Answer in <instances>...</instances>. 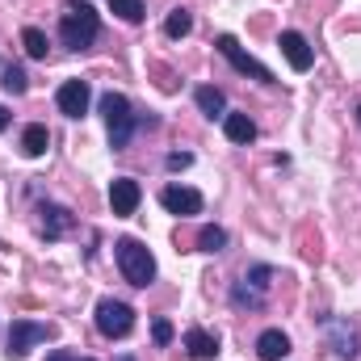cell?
<instances>
[{
	"mask_svg": "<svg viewBox=\"0 0 361 361\" xmlns=\"http://www.w3.org/2000/svg\"><path fill=\"white\" fill-rule=\"evenodd\" d=\"M101 118H105V126H109V147H118V152L135 139L139 126H156V114L139 118L135 105H130L122 92H105V97H101Z\"/></svg>",
	"mask_w": 361,
	"mask_h": 361,
	"instance_id": "1",
	"label": "cell"
},
{
	"mask_svg": "<svg viewBox=\"0 0 361 361\" xmlns=\"http://www.w3.org/2000/svg\"><path fill=\"white\" fill-rule=\"evenodd\" d=\"M97 38H101V17H97V8L85 4V0H72L68 13L59 17V42H63L68 51H89Z\"/></svg>",
	"mask_w": 361,
	"mask_h": 361,
	"instance_id": "2",
	"label": "cell"
},
{
	"mask_svg": "<svg viewBox=\"0 0 361 361\" xmlns=\"http://www.w3.org/2000/svg\"><path fill=\"white\" fill-rule=\"evenodd\" d=\"M114 261H118L122 277H126L135 290H147V286L156 281V257H152L139 240H130V235L114 244Z\"/></svg>",
	"mask_w": 361,
	"mask_h": 361,
	"instance_id": "3",
	"label": "cell"
},
{
	"mask_svg": "<svg viewBox=\"0 0 361 361\" xmlns=\"http://www.w3.org/2000/svg\"><path fill=\"white\" fill-rule=\"evenodd\" d=\"M273 265H252V269L244 273L235 286H231V302L240 307V311H261L265 302H269V290H273Z\"/></svg>",
	"mask_w": 361,
	"mask_h": 361,
	"instance_id": "4",
	"label": "cell"
},
{
	"mask_svg": "<svg viewBox=\"0 0 361 361\" xmlns=\"http://www.w3.org/2000/svg\"><path fill=\"white\" fill-rule=\"evenodd\" d=\"M55 336V324H38V319H13L8 324V336H4V353L8 361H21L34 345L51 341Z\"/></svg>",
	"mask_w": 361,
	"mask_h": 361,
	"instance_id": "5",
	"label": "cell"
},
{
	"mask_svg": "<svg viewBox=\"0 0 361 361\" xmlns=\"http://www.w3.org/2000/svg\"><path fill=\"white\" fill-rule=\"evenodd\" d=\"M92 319H97V332H101L105 341H122V336H130V328H135V311H130L122 298H101Z\"/></svg>",
	"mask_w": 361,
	"mask_h": 361,
	"instance_id": "6",
	"label": "cell"
},
{
	"mask_svg": "<svg viewBox=\"0 0 361 361\" xmlns=\"http://www.w3.org/2000/svg\"><path fill=\"white\" fill-rule=\"evenodd\" d=\"M219 51H223V59H227L240 76H252V80H261V85H273V72L261 63V59H252V55H248L231 34H219Z\"/></svg>",
	"mask_w": 361,
	"mask_h": 361,
	"instance_id": "7",
	"label": "cell"
},
{
	"mask_svg": "<svg viewBox=\"0 0 361 361\" xmlns=\"http://www.w3.org/2000/svg\"><path fill=\"white\" fill-rule=\"evenodd\" d=\"M324 336H328V345H332V353L336 357H357L361 353V341H357V328L349 324V319H336V315H328L324 319Z\"/></svg>",
	"mask_w": 361,
	"mask_h": 361,
	"instance_id": "8",
	"label": "cell"
},
{
	"mask_svg": "<svg viewBox=\"0 0 361 361\" xmlns=\"http://www.w3.org/2000/svg\"><path fill=\"white\" fill-rule=\"evenodd\" d=\"M160 206L177 219H189V214H202V193L189 189V185H164L160 189Z\"/></svg>",
	"mask_w": 361,
	"mask_h": 361,
	"instance_id": "9",
	"label": "cell"
},
{
	"mask_svg": "<svg viewBox=\"0 0 361 361\" xmlns=\"http://www.w3.org/2000/svg\"><path fill=\"white\" fill-rule=\"evenodd\" d=\"M89 101H92L89 80H63L59 92H55V105H59V114H68V118H85V114H89Z\"/></svg>",
	"mask_w": 361,
	"mask_h": 361,
	"instance_id": "10",
	"label": "cell"
},
{
	"mask_svg": "<svg viewBox=\"0 0 361 361\" xmlns=\"http://www.w3.org/2000/svg\"><path fill=\"white\" fill-rule=\"evenodd\" d=\"M38 214H42V219H38V235H42V240H63V235L76 227V219H72V210H68V206L42 202V206H38Z\"/></svg>",
	"mask_w": 361,
	"mask_h": 361,
	"instance_id": "11",
	"label": "cell"
},
{
	"mask_svg": "<svg viewBox=\"0 0 361 361\" xmlns=\"http://www.w3.org/2000/svg\"><path fill=\"white\" fill-rule=\"evenodd\" d=\"M277 47H281V55H286V63H290L294 72H311V63H315V51H311V42H307L298 30H281Z\"/></svg>",
	"mask_w": 361,
	"mask_h": 361,
	"instance_id": "12",
	"label": "cell"
},
{
	"mask_svg": "<svg viewBox=\"0 0 361 361\" xmlns=\"http://www.w3.org/2000/svg\"><path fill=\"white\" fill-rule=\"evenodd\" d=\"M139 202H143V189H139V180L118 177L114 185H109V206H114V214H118V219L135 214V210H139Z\"/></svg>",
	"mask_w": 361,
	"mask_h": 361,
	"instance_id": "13",
	"label": "cell"
},
{
	"mask_svg": "<svg viewBox=\"0 0 361 361\" xmlns=\"http://www.w3.org/2000/svg\"><path fill=\"white\" fill-rule=\"evenodd\" d=\"M185 353H189L193 361H210L214 353H219V336L193 324V328H185Z\"/></svg>",
	"mask_w": 361,
	"mask_h": 361,
	"instance_id": "14",
	"label": "cell"
},
{
	"mask_svg": "<svg viewBox=\"0 0 361 361\" xmlns=\"http://www.w3.org/2000/svg\"><path fill=\"white\" fill-rule=\"evenodd\" d=\"M290 353V336L281 332V328H265L261 336H257V357L261 361H281Z\"/></svg>",
	"mask_w": 361,
	"mask_h": 361,
	"instance_id": "15",
	"label": "cell"
},
{
	"mask_svg": "<svg viewBox=\"0 0 361 361\" xmlns=\"http://www.w3.org/2000/svg\"><path fill=\"white\" fill-rule=\"evenodd\" d=\"M47 147H51V130H47L42 122H30V126L21 130V152H25L30 160H38V156H47Z\"/></svg>",
	"mask_w": 361,
	"mask_h": 361,
	"instance_id": "16",
	"label": "cell"
},
{
	"mask_svg": "<svg viewBox=\"0 0 361 361\" xmlns=\"http://www.w3.org/2000/svg\"><path fill=\"white\" fill-rule=\"evenodd\" d=\"M223 135H227L231 143H252V139H257V122H252L248 114H227V118H223Z\"/></svg>",
	"mask_w": 361,
	"mask_h": 361,
	"instance_id": "17",
	"label": "cell"
},
{
	"mask_svg": "<svg viewBox=\"0 0 361 361\" xmlns=\"http://www.w3.org/2000/svg\"><path fill=\"white\" fill-rule=\"evenodd\" d=\"M193 101H197V109L206 118H227V97L214 89V85H202V89L193 92Z\"/></svg>",
	"mask_w": 361,
	"mask_h": 361,
	"instance_id": "18",
	"label": "cell"
},
{
	"mask_svg": "<svg viewBox=\"0 0 361 361\" xmlns=\"http://www.w3.org/2000/svg\"><path fill=\"white\" fill-rule=\"evenodd\" d=\"M21 47H25L30 59H47V47H51V42H47V34H42L38 25H25V30H21Z\"/></svg>",
	"mask_w": 361,
	"mask_h": 361,
	"instance_id": "19",
	"label": "cell"
},
{
	"mask_svg": "<svg viewBox=\"0 0 361 361\" xmlns=\"http://www.w3.org/2000/svg\"><path fill=\"white\" fill-rule=\"evenodd\" d=\"M197 248H202V252H210V257H214V252H223V248H227V231H223V227H214V223H210V227H202V231H197Z\"/></svg>",
	"mask_w": 361,
	"mask_h": 361,
	"instance_id": "20",
	"label": "cell"
},
{
	"mask_svg": "<svg viewBox=\"0 0 361 361\" xmlns=\"http://www.w3.org/2000/svg\"><path fill=\"white\" fill-rule=\"evenodd\" d=\"M189 30H193V13H189V8H173L169 21H164V34H169V38H185Z\"/></svg>",
	"mask_w": 361,
	"mask_h": 361,
	"instance_id": "21",
	"label": "cell"
},
{
	"mask_svg": "<svg viewBox=\"0 0 361 361\" xmlns=\"http://www.w3.org/2000/svg\"><path fill=\"white\" fill-rule=\"evenodd\" d=\"M109 13H118L122 21H130V25H135V21H143V13H147V8H143V0H109Z\"/></svg>",
	"mask_w": 361,
	"mask_h": 361,
	"instance_id": "22",
	"label": "cell"
},
{
	"mask_svg": "<svg viewBox=\"0 0 361 361\" xmlns=\"http://www.w3.org/2000/svg\"><path fill=\"white\" fill-rule=\"evenodd\" d=\"M0 85H4V92L21 97V92L30 89V80H25V68H17V63H13V68H4V80H0Z\"/></svg>",
	"mask_w": 361,
	"mask_h": 361,
	"instance_id": "23",
	"label": "cell"
},
{
	"mask_svg": "<svg viewBox=\"0 0 361 361\" xmlns=\"http://www.w3.org/2000/svg\"><path fill=\"white\" fill-rule=\"evenodd\" d=\"M173 336H177V332H173V324H169V319H156V324H152V341H156L160 349H164V345H173Z\"/></svg>",
	"mask_w": 361,
	"mask_h": 361,
	"instance_id": "24",
	"label": "cell"
},
{
	"mask_svg": "<svg viewBox=\"0 0 361 361\" xmlns=\"http://www.w3.org/2000/svg\"><path fill=\"white\" fill-rule=\"evenodd\" d=\"M189 164H193V156H189V152H173V156H169V169H173V173L189 169Z\"/></svg>",
	"mask_w": 361,
	"mask_h": 361,
	"instance_id": "25",
	"label": "cell"
},
{
	"mask_svg": "<svg viewBox=\"0 0 361 361\" xmlns=\"http://www.w3.org/2000/svg\"><path fill=\"white\" fill-rule=\"evenodd\" d=\"M47 361H92V357H72V353H63V349H59V353H51Z\"/></svg>",
	"mask_w": 361,
	"mask_h": 361,
	"instance_id": "26",
	"label": "cell"
},
{
	"mask_svg": "<svg viewBox=\"0 0 361 361\" xmlns=\"http://www.w3.org/2000/svg\"><path fill=\"white\" fill-rule=\"evenodd\" d=\"M8 122H13V114H8V109L0 105V130H8Z\"/></svg>",
	"mask_w": 361,
	"mask_h": 361,
	"instance_id": "27",
	"label": "cell"
},
{
	"mask_svg": "<svg viewBox=\"0 0 361 361\" xmlns=\"http://www.w3.org/2000/svg\"><path fill=\"white\" fill-rule=\"evenodd\" d=\"M357 122H361V105H357Z\"/></svg>",
	"mask_w": 361,
	"mask_h": 361,
	"instance_id": "28",
	"label": "cell"
}]
</instances>
